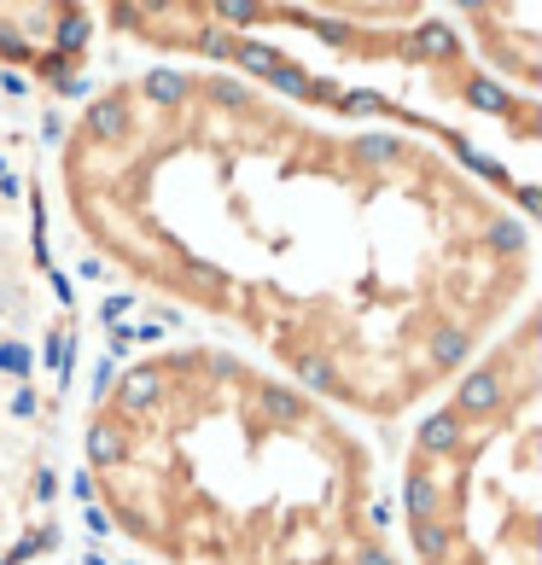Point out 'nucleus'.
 <instances>
[{
	"label": "nucleus",
	"mask_w": 542,
	"mask_h": 565,
	"mask_svg": "<svg viewBox=\"0 0 542 565\" xmlns=\"http://www.w3.org/2000/svg\"><path fill=\"white\" fill-rule=\"evenodd\" d=\"M76 234L344 420H414L531 309V211L414 117L227 65L111 76L59 146Z\"/></svg>",
	"instance_id": "f257e3e1"
},
{
	"label": "nucleus",
	"mask_w": 542,
	"mask_h": 565,
	"mask_svg": "<svg viewBox=\"0 0 542 565\" xmlns=\"http://www.w3.org/2000/svg\"><path fill=\"white\" fill-rule=\"evenodd\" d=\"M82 484L158 565H332L385 542L357 420L222 344L123 362L82 426Z\"/></svg>",
	"instance_id": "f03ea898"
},
{
	"label": "nucleus",
	"mask_w": 542,
	"mask_h": 565,
	"mask_svg": "<svg viewBox=\"0 0 542 565\" xmlns=\"http://www.w3.org/2000/svg\"><path fill=\"white\" fill-rule=\"evenodd\" d=\"M414 565H542V332L525 309L414 414L403 449Z\"/></svg>",
	"instance_id": "7ed1b4c3"
},
{
	"label": "nucleus",
	"mask_w": 542,
	"mask_h": 565,
	"mask_svg": "<svg viewBox=\"0 0 542 565\" xmlns=\"http://www.w3.org/2000/svg\"><path fill=\"white\" fill-rule=\"evenodd\" d=\"M332 565H403V559H397V548H391V542H373V548L350 554V559H332Z\"/></svg>",
	"instance_id": "20e7f679"
}]
</instances>
